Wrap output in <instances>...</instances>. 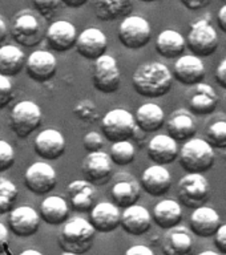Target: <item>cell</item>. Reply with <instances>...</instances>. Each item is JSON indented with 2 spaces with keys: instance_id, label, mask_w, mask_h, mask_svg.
<instances>
[{
  "instance_id": "cell-1",
  "label": "cell",
  "mask_w": 226,
  "mask_h": 255,
  "mask_svg": "<svg viewBox=\"0 0 226 255\" xmlns=\"http://www.w3.org/2000/svg\"><path fill=\"white\" fill-rule=\"evenodd\" d=\"M132 84L140 96L159 99L172 89L173 75L165 64L159 61L144 63L136 68L132 76Z\"/></svg>"
},
{
  "instance_id": "cell-2",
  "label": "cell",
  "mask_w": 226,
  "mask_h": 255,
  "mask_svg": "<svg viewBox=\"0 0 226 255\" xmlns=\"http://www.w3.org/2000/svg\"><path fill=\"white\" fill-rule=\"evenodd\" d=\"M95 237V227L89 221L81 217H73L64 222L57 239L63 255H81L91 250Z\"/></svg>"
},
{
  "instance_id": "cell-3",
  "label": "cell",
  "mask_w": 226,
  "mask_h": 255,
  "mask_svg": "<svg viewBox=\"0 0 226 255\" xmlns=\"http://www.w3.org/2000/svg\"><path fill=\"white\" fill-rule=\"evenodd\" d=\"M180 165L187 173H205L215 163V149L207 139L189 138L179 150Z\"/></svg>"
},
{
  "instance_id": "cell-4",
  "label": "cell",
  "mask_w": 226,
  "mask_h": 255,
  "mask_svg": "<svg viewBox=\"0 0 226 255\" xmlns=\"http://www.w3.org/2000/svg\"><path fill=\"white\" fill-rule=\"evenodd\" d=\"M101 130L104 137L111 142L132 138L137 130L135 116L123 108L112 109L101 120Z\"/></svg>"
},
{
  "instance_id": "cell-5",
  "label": "cell",
  "mask_w": 226,
  "mask_h": 255,
  "mask_svg": "<svg viewBox=\"0 0 226 255\" xmlns=\"http://www.w3.org/2000/svg\"><path fill=\"white\" fill-rule=\"evenodd\" d=\"M43 119L41 109L36 103L24 100L15 104L9 115V128L19 138H27L28 135L40 127Z\"/></svg>"
},
{
  "instance_id": "cell-6",
  "label": "cell",
  "mask_w": 226,
  "mask_h": 255,
  "mask_svg": "<svg viewBox=\"0 0 226 255\" xmlns=\"http://www.w3.org/2000/svg\"><path fill=\"white\" fill-rule=\"evenodd\" d=\"M177 194L180 202L189 209L205 205L211 197V185L203 173H187L179 181Z\"/></svg>"
},
{
  "instance_id": "cell-7",
  "label": "cell",
  "mask_w": 226,
  "mask_h": 255,
  "mask_svg": "<svg viewBox=\"0 0 226 255\" xmlns=\"http://www.w3.org/2000/svg\"><path fill=\"white\" fill-rule=\"evenodd\" d=\"M187 45L192 53L199 57H207L217 51L219 35L209 20L200 19L192 24Z\"/></svg>"
},
{
  "instance_id": "cell-8",
  "label": "cell",
  "mask_w": 226,
  "mask_h": 255,
  "mask_svg": "<svg viewBox=\"0 0 226 255\" xmlns=\"http://www.w3.org/2000/svg\"><path fill=\"white\" fill-rule=\"evenodd\" d=\"M152 39L151 24L143 16L128 15L120 23L119 40L128 49H140Z\"/></svg>"
},
{
  "instance_id": "cell-9",
  "label": "cell",
  "mask_w": 226,
  "mask_h": 255,
  "mask_svg": "<svg viewBox=\"0 0 226 255\" xmlns=\"http://www.w3.org/2000/svg\"><path fill=\"white\" fill-rule=\"evenodd\" d=\"M92 80L96 89L101 93L109 95L119 91L121 84V72L117 60L107 53L97 57L93 64Z\"/></svg>"
},
{
  "instance_id": "cell-10",
  "label": "cell",
  "mask_w": 226,
  "mask_h": 255,
  "mask_svg": "<svg viewBox=\"0 0 226 255\" xmlns=\"http://www.w3.org/2000/svg\"><path fill=\"white\" fill-rule=\"evenodd\" d=\"M24 183L33 194H49L57 185V174L49 163L37 161L27 167L24 173Z\"/></svg>"
},
{
  "instance_id": "cell-11",
  "label": "cell",
  "mask_w": 226,
  "mask_h": 255,
  "mask_svg": "<svg viewBox=\"0 0 226 255\" xmlns=\"http://www.w3.org/2000/svg\"><path fill=\"white\" fill-rule=\"evenodd\" d=\"M81 173L84 179L93 186H101L111 179L113 162L105 151H89L81 163Z\"/></svg>"
},
{
  "instance_id": "cell-12",
  "label": "cell",
  "mask_w": 226,
  "mask_h": 255,
  "mask_svg": "<svg viewBox=\"0 0 226 255\" xmlns=\"http://www.w3.org/2000/svg\"><path fill=\"white\" fill-rule=\"evenodd\" d=\"M12 37L23 47H35L43 40L44 32L33 13L21 12L12 24Z\"/></svg>"
},
{
  "instance_id": "cell-13",
  "label": "cell",
  "mask_w": 226,
  "mask_h": 255,
  "mask_svg": "<svg viewBox=\"0 0 226 255\" xmlns=\"http://www.w3.org/2000/svg\"><path fill=\"white\" fill-rule=\"evenodd\" d=\"M40 214L31 206L13 207L8 215V226L12 234L19 238H28L35 235L40 226Z\"/></svg>"
},
{
  "instance_id": "cell-14",
  "label": "cell",
  "mask_w": 226,
  "mask_h": 255,
  "mask_svg": "<svg viewBox=\"0 0 226 255\" xmlns=\"http://www.w3.org/2000/svg\"><path fill=\"white\" fill-rule=\"evenodd\" d=\"M24 67L29 79L37 83H45L55 77L57 72V59L49 51L36 49L25 59Z\"/></svg>"
},
{
  "instance_id": "cell-15",
  "label": "cell",
  "mask_w": 226,
  "mask_h": 255,
  "mask_svg": "<svg viewBox=\"0 0 226 255\" xmlns=\"http://www.w3.org/2000/svg\"><path fill=\"white\" fill-rule=\"evenodd\" d=\"M75 47L81 57L95 61L97 57L107 53L108 37L99 28H85L77 33Z\"/></svg>"
},
{
  "instance_id": "cell-16",
  "label": "cell",
  "mask_w": 226,
  "mask_h": 255,
  "mask_svg": "<svg viewBox=\"0 0 226 255\" xmlns=\"http://www.w3.org/2000/svg\"><path fill=\"white\" fill-rule=\"evenodd\" d=\"M33 150L40 158L55 161L65 151V138L55 128H47L39 131L33 139Z\"/></svg>"
},
{
  "instance_id": "cell-17",
  "label": "cell",
  "mask_w": 226,
  "mask_h": 255,
  "mask_svg": "<svg viewBox=\"0 0 226 255\" xmlns=\"http://www.w3.org/2000/svg\"><path fill=\"white\" fill-rule=\"evenodd\" d=\"M205 65L196 55H181L173 65V77L187 87H193L205 79Z\"/></svg>"
},
{
  "instance_id": "cell-18",
  "label": "cell",
  "mask_w": 226,
  "mask_h": 255,
  "mask_svg": "<svg viewBox=\"0 0 226 255\" xmlns=\"http://www.w3.org/2000/svg\"><path fill=\"white\" fill-rule=\"evenodd\" d=\"M120 226L129 235L147 234L152 227V214L147 207L133 203L131 206L124 207V211L120 217Z\"/></svg>"
},
{
  "instance_id": "cell-19",
  "label": "cell",
  "mask_w": 226,
  "mask_h": 255,
  "mask_svg": "<svg viewBox=\"0 0 226 255\" xmlns=\"http://www.w3.org/2000/svg\"><path fill=\"white\" fill-rule=\"evenodd\" d=\"M89 213V222L95 227L96 233H111L120 226L121 211L113 202L95 203Z\"/></svg>"
},
{
  "instance_id": "cell-20",
  "label": "cell",
  "mask_w": 226,
  "mask_h": 255,
  "mask_svg": "<svg viewBox=\"0 0 226 255\" xmlns=\"http://www.w3.org/2000/svg\"><path fill=\"white\" fill-rule=\"evenodd\" d=\"M141 187L149 195L163 197L169 191L172 186V175L165 165L155 163L148 166L141 174Z\"/></svg>"
},
{
  "instance_id": "cell-21",
  "label": "cell",
  "mask_w": 226,
  "mask_h": 255,
  "mask_svg": "<svg viewBox=\"0 0 226 255\" xmlns=\"http://www.w3.org/2000/svg\"><path fill=\"white\" fill-rule=\"evenodd\" d=\"M45 39L53 51H69L71 48L75 47L76 39H77V29L68 20H57L48 27L47 32H45Z\"/></svg>"
},
{
  "instance_id": "cell-22",
  "label": "cell",
  "mask_w": 226,
  "mask_h": 255,
  "mask_svg": "<svg viewBox=\"0 0 226 255\" xmlns=\"http://www.w3.org/2000/svg\"><path fill=\"white\" fill-rule=\"evenodd\" d=\"M219 101L220 99L215 89L209 84L201 81V83L196 84L193 91L191 92V96L188 100V107L193 115L207 116L216 111Z\"/></svg>"
},
{
  "instance_id": "cell-23",
  "label": "cell",
  "mask_w": 226,
  "mask_h": 255,
  "mask_svg": "<svg viewBox=\"0 0 226 255\" xmlns=\"http://www.w3.org/2000/svg\"><path fill=\"white\" fill-rule=\"evenodd\" d=\"M189 225L193 234L201 238H209L216 234V231L221 225V218L213 207L203 205L193 209Z\"/></svg>"
},
{
  "instance_id": "cell-24",
  "label": "cell",
  "mask_w": 226,
  "mask_h": 255,
  "mask_svg": "<svg viewBox=\"0 0 226 255\" xmlns=\"http://www.w3.org/2000/svg\"><path fill=\"white\" fill-rule=\"evenodd\" d=\"M179 145L169 134H156L148 143V155L155 163L169 165L179 157Z\"/></svg>"
},
{
  "instance_id": "cell-25",
  "label": "cell",
  "mask_w": 226,
  "mask_h": 255,
  "mask_svg": "<svg viewBox=\"0 0 226 255\" xmlns=\"http://www.w3.org/2000/svg\"><path fill=\"white\" fill-rule=\"evenodd\" d=\"M69 203L73 210L84 213L89 211L96 202L95 186L85 179L72 181L67 187Z\"/></svg>"
},
{
  "instance_id": "cell-26",
  "label": "cell",
  "mask_w": 226,
  "mask_h": 255,
  "mask_svg": "<svg viewBox=\"0 0 226 255\" xmlns=\"http://www.w3.org/2000/svg\"><path fill=\"white\" fill-rule=\"evenodd\" d=\"M183 219V209L176 199L167 198L156 203L152 211V221L164 230L177 226Z\"/></svg>"
},
{
  "instance_id": "cell-27",
  "label": "cell",
  "mask_w": 226,
  "mask_h": 255,
  "mask_svg": "<svg viewBox=\"0 0 226 255\" xmlns=\"http://www.w3.org/2000/svg\"><path fill=\"white\" fill-rule=\"evenodd\" d=\"M39 214L47 225L59 226L69 218V206L63 197L48 195L40 203Z\"/></svg>"
},
{
  "instance_id": "cell-28",
  "label": "cell",
  "mask_w": 226,
  "mask_h": 255,
  "mask_svg": "<svg viewBox=\"0 0 226 255\" xmlns=\"http://www.w3.org/2000/svg\"><path fill=\"white\" fill-rule=\"evenodd\" d=\"M168 134L179 142L195 137L197 131V124L192 113L187 111H177L172 113L167 121Z\"/></svg>"
},
{
  "instance_id": "cell-29",
  "label": "cell",
  "mask_w": 226,
  "mask_h": 255,
  "mask_svg": "<svg viewBox=\"0 0 226 255\" xmlns=\"http://www.w3.org/2000/svg\"><path fill=\"white\" fill-rule=\"evenodd\" d=\"M95 15L100 20H112L125 17L131 13L133 0H88Z\"/></svg>"
},
{
  "instance_id": "cell-30",
  "label": "cell",
  "mask_w": 226,
  "mask_h": 255,
  "mask_svg": "<svg viewBox=\"0 0 226 255\" xmlns=\"http://www.w3.org/2000/svg\"><path fill=\"white\" fill-rule=\"evenodd\" d=\"M187 48V40L176 29H164L156 39V51L165 59H177Z\"/></svg>"
},
{
  "instance_id": "cell-31",
  "label": "cell",
  "mask_w": 226,
  "mask_h": 255,
  "mask_svg": "<svg viewBox=\"0 0 226 255\" xmlns=\"http://www.w3.org/2000/svg\"><path fill=\"white\" fill-rule=\"evenodd\" d=\"M137 128L143 131L153 133L160 130L165 124V113L159 104L145 103L137 109L135 115Z\"/></svg>"
},
{
  "instance_id": "cell-32",
  "label": "cell",
  "mask_w": 226,
  "mask_h": 255,
  "mask_svg": "<svg viewBox=\"0 0 226 255\" xmlns=\"http://www.w3.org/2000/svg\"><path fill=\"white\" fill-rule=\"evenodd\" d=\"M193 249V239L191 233L181 226L169 229L168 234L164 237L163 251L168 255H185L189 254Z\"/></svg>"
},
{
  "instance_id": "cell-33",
  "label": "cell",
  "mask_w": 226,
  "mask_h": 255,
  "mask_svg": "<svg viewBox=\"0 0 226 255\" xmlns=\"http://www.w3.org/2000/svg\"><path fill=\"white\" fill-rule=\"evenodd\" d=\"M25 65V55L16 45H0V73L8 77L19 75Z\"/></svg>"
},
{
  "instance_id": "cell-34",
  "label": "cell",
  "mask_w": 226,
  "mask_h": 255,
  "mask_svg": "<svg viewBox=\"0 0 226 255\" xmlns=\"http://www.w3.org/2000/svg\"><path fill=\"white\" fill-rule=\"evenodd\" d=\"M113 202L119 207H128L136 203L140 198V185L133 177H128L116 182L111 189Z\"/></svg>"
},
{
  "instance_id": "cell-35",
  "label": "cell",
  "mask_w": 226,
  "mask_h": 255,
  "mask_svg": "<svg viewBox=\"0 0 226 255\" xmlns=\"http://www.w3.org/2000/svg\"><path fill=\"white\" fill-rule=\"evenodd\" d=\"M109 157L112 162L120 166H125L135 161L136 147L129 139H121V141H115L112 142V146L109 149Z\"/></svg>"
},
{
  "instance_id": "cell-36",
  "label": "cell",
  "mask_w": 226,
  "mask_h": 255,
  "mask_svg": "<svg viewBox=\"0 0 226 255\" xmlns=\"http://www.w3.org/2000/svg\"><path fill=\"white\" fill-rule=\"evenodd\" d=\"M17 187L5 177H0V215L9 213L17 197Z\"/></svg>"
},
{
  "instance_id": "cell-37",
  "label": "cell",
  "mask_w": 226,
  "mask_h": 255,
  "mask_svg": "<svg viewBox=\"0 0 226 255\" xmlns=\"http://www.w3.org/2000/svg\"><path fill=\"white\" fill-rule=\"evenodd\" d=\"M207 141L213 147L225 149L226 147V121L219 120L207 129Z\"/></svg>"
},
{
  "instance_id": "cell-38",
  "label": "cell",
  "mask_w": 226,
  "mask_h": 255,
  "mask_svg": "<svg viewBox=\"0 0 226 255\" xmlns=\"http://www.w3.org/2000/svg\"><path fill=\"white\" fill-rule=\"evenodd\" d=\"M15 163V150L11 143L0 139V173L11 169Z\"/></svg>"
},
{
  "instance_id": "cell-39",
  "label": "cell",
  "mask_w": 226,
  "mask_h": 255,
  "mask_svg": "<svg viewBox=\"0 0 226 255\" xmlns=\"http://www.w3.org/2000/svg\"><path fill=\"white\" fill-rule=\"evenodd\" d=\"M13 100V85L8 76L0 73V109H3Z\"/></svg>"
},
{
  "instance_id": "cell-40",
  "label": "cell",
  "mask_w": 226,
  "mask_h": 255,
  "mask_svg": "<svg viewBox=\"0 0 226 255\" xmlns=\"http://www.w3.org/2000/svg\"><path fill=\"white\" fill-rule=\"evenodd\" d=\"M61 0H32L33 8L44 17H51L59 8Z\"/></svg>"
},
{
  "instance_id": "cell-41",
  "label": "cell",
  "mask_w": 226,
  "mask_h": 255,
  "mask_svg": "<svg viewBox=\"0 0 226 255\" xmlns=\"http://www.w3.org/2000/svg\"><path fill=\"white\" fill-rule=\"evenodd\" d=\"M105 143V139L97 131H88L87 134L83 137V145L85 150L88 151H97L101 150Z\"/></svg>"
},
{
  "instance_id": "cell-42",
  "label": "cell",
  "mask_w": 226,
  "mask_h": 255,
  "mask_svg": "<svg viewBox=\"0 0 226 255\" xmlns=\"http://www.w3.org/2000/svg\"><path fill=\"white\" fill-rule=\"evenodd\" d=\"M215 243L219 251L221 254H226V223L225 225H220V227L216 231Z\"/></svg>"
},
{
  "instance_id": "cell-43",
  "label": "cell",
  "mask_w": 226,
  "mask_h": 255,
  "mask_svg": "<svg viewBox=\"0 0 226 255\" xmlns=\"http://www.w3.org/2000/svg\"><path fill=\"white\" fill-rule=\"evenodd\" d=\"M180 1L189 11H199V9L208 7L212 3V0H180Z\"/></svg>"
},
{
  "instance_id": "cell-44",
  "label": "cell",
  "mask_w": 226,
  "mask_h": 255,
  "mask_svg": "<svg viewBox=\"0 0 226 255\" xmlns=\"http://www.w3.org/2000/svg\"><path fill=\"white\" fill-rule=\"evenodd\" d=\"M215 77L220 87L226 89V59H224L223 61L219 64V67L216 69Z\"/></svg>"
},
{
  "instance_id": "cell-45",
  "label": "cell",
  "mask_w": 226,
  "mask_h": 255,
  "mask_svg": "<svg viewBox=\"0 0 226 255\" xmlns=\"http://www.w3.org/2000/svg\"><path fill=\"white\" fill-rule=\"evenodd\" d=\"M8 243H9V231L4 223L0 222V254L7 253Z\"/></svg>"
},
{
  "instance_id": "cell-46",
  "label": "cell",
  "mask_w": 226,
  "mask_h": 255,
  "mask_svg": "<svg viewBox=\"0 0 226 255\" xmlns=\"http://www.w3.org/2000/svg\"><path fill=\"white\" fill-rule=\"evenodd\" d=\"M127 255H153V250L151 247L145 246V245H135L131 249L125 251Z\"/></svg>"
},
{
  "instance_id": "cell-47",
  "label": "cell",
  "mask_w": 226,
  "mask_h": 255,
  "mask_svg": "<svg viewBox=\"0 0 226 255\" xmlns=\"http://www.w3.org/2000/svg\"><path fill=\"white\" fill-rule=\"evenodd\" d=\"M217 23H219L221 31L226 33V3L220 8L219 13H217Z\"/></svg>"
},
{
  "instance_id": "cell-48",
  "label": "cell",
  "mask_w": 226,
  "mask_h": 255,
  "mask_svg": "<svg viewBox=\"0 0 226 255\" xmlns=\"http://www.w3.org/2000/svg\"><path fill=\"white\" fill-rule=\"evenodd\" d=\"M67 7L71 8H80L83 7L84 4L88 3V0H61Z\"/></svg>"
},
{
  "instance_id": "cell-49",
  "label": "cell",
  "mask_w": 226,
  "mask_h": 255,
  "mask_svg": "<svg viewBox=\"0 0 226 255\" xmlns=\"http://www.w3.org/2000/svg\"><path fill=\"white\" fill-rule=\"evenodd\" d=\"M7 33H8V29H7V25H5V21L0 17V45H3L4 40H5V37H7Z\"/></svg>"
},
{
  "instance_id": "cell-50",
  "label": "cell",
  "mask_w": 226,
  "mask_h": 255,
  "mask_svg": "<svg viewBox=\"0 0 226 255\" xmlns=\"http://www.w3.org/2000/svg\"><path fill=\"white\" fill-rule=\"evenodd\" d=\"M20 255H41V253L37 250H24L20 253Z\"/></svg>"
},
{
  "instance_id": "cell-51",
  "label": "cell",
  "mask_w": 226,
  "mask_h": 255,
  "mask_svg": "<svg viewBox=\"0 0 226 255\" xmlns=\"http://www.w3.org/2000/svg\"><path fill=\"white\" fill-rule=\"evenodd\" d=\"M217 255L219 254V253H217V251H203V253H201V255Z\"/></svg>"
},
{
  "instance_id": "cell-52",
  "label": "cell",
  "mask_w": 226,
  "mask_h": 255,
  "mask_svg": "<svg viewBox=\"0 0 226 255\" xmlns=\"http://www.w3.org/2000/svg\"><path fill=\"white\" fill-rule=\"evenodd\" d=\"M140 1H143V3H153V1H157V0H140Z\"/></svg>"
},
{
  "instance_id": "cell-53",
  "label": "cell",
  "mask_w": 226,
  "mask_h": 255,
  "mask_svg": "<svg viewBox=\"0 0 226 255\" xmlns=\"http://www.w3.org/2000/svg\"><path fill=\"white\" fill-rule=\"evenodd\" d=\"M223 1H224V3H226V0H223Z\"/></svg>"
}]
</instances>
